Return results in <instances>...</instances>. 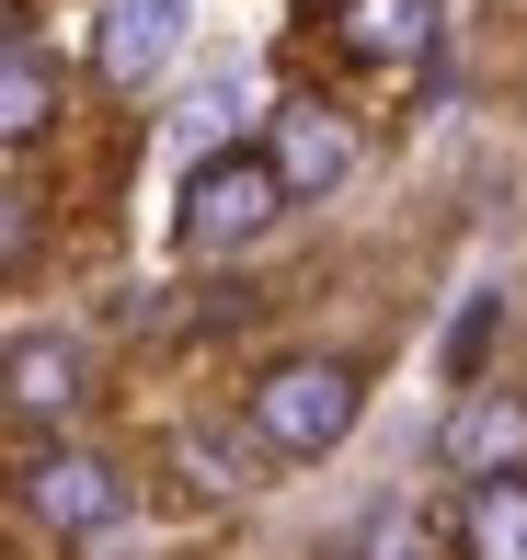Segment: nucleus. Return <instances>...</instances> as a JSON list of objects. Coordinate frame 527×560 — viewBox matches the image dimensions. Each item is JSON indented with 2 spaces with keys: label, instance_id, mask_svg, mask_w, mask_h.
<instances>
[{
  "label": "nucleus",
  "instance_id": "nucleus-1",
  "mask_svg": "<svg viewBox=\"0 0 527 560\" xmlns=\"http://www.w3.org/2000/svg\"><path fill=\"white\" fill-rule=\"evenodd\" d=\"M344 423H356V377L321 366V354H298V366H275L264 389H253V435H264L275 457H321Z\"/></svg>",
  "mask_w": 527,
  "mask_h": 560
},
{
  "label": "nucleus",
  "instance_id": "nucleus-2",
  "mask_svg": "<svg viewBox=\"0 0 527 560\" xmlns=\"http://www.w3.org/2000/svg\"><path fill=\"white\" fill-rule=\"evenodd\" d=\"M275 207H287V184H275L264 161H218L207 184H195V207H184V241L195 252H241Z\"/></svg>",
  "mask_w": 527,
  "mask_h": 560
},
{
  "label": "nucleus",
  "instance_id": "nucleus-3",
  "mask_svg": "<svg viewBox=\"0 0 527 560\" xmlns=\"http://www.w3.org/2000/svg\"><path fill=\"white\" fill-rule=\"evenodd\" d=\"M344 172H356V126L333 104H287L275 115V184L287 195H333Z\"/></svg>",
  "mask_w": 527,
  "mask_h": 560
},
{
  "label": "nucleus",
  "instance_id": "nucleus-4",
  "mask_svg": "<svg viewBox=\"0 0 527 560\" xmlns=\"http://www.w3.org/2000/svg\"><path fill=\"white\" fill-rule=\"evenodd\" d=\"M23 503L81 538V526H115V515H127V480H115L104 457H35V469H23Z\"/></svg>",
  "mask_w": 527,
  "mask_h": 560
},
{
  "label": "nucleus",
  "instance_id": "nucleus-5",
  "mask_svg": "<svg viewBox=\"0 0 527 560\" xmlns=\"http://www.w3.org/2000/svg\"><path fill=\"white\" fill-rule=\"evenodd\" d=\"M172 46H184V0H104V81L115 92L172 69Z\"/></svg>",
  "mask_w": 527,
  "mask_h": 560
},
{
  "label": "nucleus",
  "instance_id": "nucleus-6",
  "mask_svg": "<svg viewBox=\"0 0 527 560\" xmlns=\"http://www.w3.org/2000/svg\"><path fill=\"white\" fill-rule=\"evenodd\" d=\"M447 457H459V469L516 480V469H527V400H470V412L447 423Z\"/></svg>",
  "mask_w": 527,
  "mask_h": 560
},
{
  "label": "nucleus",
  "instance_id": "nucleus-7",
  "mask_svg": "<svg viewBox=\"0 0 527 560\" xmlns=\"http://www.w3.org/2000/svg\"><path fill=\"white\" fill-rule=\"evenodd\" d=\"M81 400V343L69 332H23L12 343V412H69Z\"/></svg>",
  "mask_w": 527,
  "mask_h": 560
},
{
  "label": "nucleus",
  "instance_id": "nucleus-8",
  "mask_svg": "<svg viewBox=\"0 0 527 560\" xmlns=\"http://www.w3.org/2000/svg\"><path fill=\"white\" fill-rule=\"evenodd\" d=\"M436 35V0H344V46L356 58H413Z\"/></svg>",
  "mask_w": 527,
  "mask_h": 560
},
{
  "label": "nucleus",
  "instance_id": "nucleus-9",
  "mask_svg": "<svg viewBox=\"0 0 527 560\" xmlns=\"http://www.w3.org/2000/svg\"><path fill=\"white\" fill-rule=\"evenodd\" d=\"M459 538H470V560H527V480H482Z\"/></svg>",
  "mask_w": 527,
  "mask_h": 560
},
{
  "label": "nucleus",
  "instance_id": "nucleus-10",
  "mask_svg": "<svg viewBox=\"0 0 527 560\" xmlns=\"http://www.w3.org/2000/svg\"><path fill=\"white\" fill-rule=\"evenodd\" d=\"M241 104H253V81H241V69H218V81H195V92H184L172 138H184V149H218V138L241 126Z\"/></svg>",
  "mask_w": 527,
  "mask_h": 560
},
{
  "label": "nucleus",
  "instance_id": "nucleus-11",
  "mask_svg": "<svg viewBox=\"0 0 527 560\" xmlns=\"http://www.w3.org/2000/svg\"><path fill=\"white\" fill-rule=\"evenodd\" d=\"M46 104H58V92H46L35 35H12V69H0V126H12V138H35V126H46Z\"/></svg>",
  "mask_w": 527,
  "mask_h": 560
},
{
  "label": "nucleus",
  "instance_id": "nucleus-12",
  "mask_svg": "<svg viewBox=\"0 0 527 560\" xmlns=\"http://www.w3.org/2000/svg\"><path fill=\"white\" fill-rule=\"evenodd\" d=\"M482 343H493V298H459V320H447V354H436V366L470 377V366H482Z\"/></svg>",
  "mask_w": 527,
  "mask_h": 560
}]
</instances>
